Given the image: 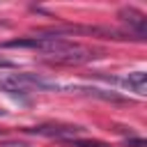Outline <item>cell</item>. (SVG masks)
I'll use <instances>...</instances> for the list:
<instances>
[{
  "label": "cell",
  "mask_w": 147,
  "mask_h": 147,
  "mask_svg": "<svg viewBox=\"0 0 147 147\" xmlns=\"http://www.w3.org/2000/svg\"><path fill=\"white\" fill-rule=\"evenodd\" d=\"M0 147H28V145L21 140H5V142H0Z\"/></svg>",
  "instance_id": "cell-9"
},
{
  "label": "cell",
  "mask_w": 147,
  "mask_h": 147,
  "mask_svg": "<svg viewBox=\"0 0 147 147\" xmlns=\"http://www.w3.org/2000/svg\"><path fill=\"white\" fill-rule=\"evenodd\" d=\"M108 80L119 83L122 87L136 92L138 96H145V94H147V74H145V71H133V74H129V76H122V78H108Z\"/></svg>",
  "instance_id": "cell-5"
},
{
  "label": "cell",
  "mask_w": 147,
  "mask_h": 147,
  "mask_svg": "<svg viewBox=\"0 0 147 147\" xmlns=\"http://www.w3.org/2000/svg\"><path fill=\"white\" fill-rule=\"evenodd\" d=\"M119 18L124 23H129V28H131L129 32L131 34H136L138 39L145 37V32H147V16L142 11H138L136 7H124V9H119Z\"/></svg>",
  "instance_id": "cell-4"
},
{
  "label": "cell",
  "mask_w": 147,
  "mask_h": 147,
  "mask_svg": "<svg viewBox=\"0 0 147 147\" xmlns=\"http://www.w3.org/2000/svg\"><path fill=\"white\" fill-rule=\"evenodd\" d=\"M62 85L53 83V80H46L37 74H9L5 78H0V90L9 92V94H21L25 90H60Z\"/></svg>",
  "instance_id": "cell-2"
},
{
  "label": "cell",
  "mask_w": 147,
  "mask_h": 147,
  "mask_svg": "<svg viewBox=\"0 0 147 147\" xmlns=\"http://www.w3.org/2000/svg\"><path fill=\"white\" fill-rule=\"evenodd\" d=\"M0 69H16V62H11V60H0Z\"/></svg>",
  "instance_id": "cell-10"
},
{
  "label": "cell",
  "mask_w": 147,
  "mask_h": 147,
  "mask_svg": "<svg viewBox=\"0 0 147 147\" xmlns=\"http://www.w3.org/2000/svg\"><path fill=\"white\" fill-rule=\"evenodd\" d=\"M94 57H99L94 51H90V48H76V51H71V53H64V55H57V57H53L51 62L53 64H85V62H90V60H94Z\"/></svg>",
  "instance_id": "cell-6"
},
{
  "label": "cell",
  "mask_w": 147,
  "mask_h": 147,
  "mask_svg": "<svg viewBox=\"0 0 147 147\" xmlns=\"http://www.w3.org/2000/svg\"><path fill=\"white\" fill-rule=\"evenodd\" d=\"M0 48H32V51H41L48 55H64L71 53L76 48H80V44L64 39V37H51V34H34V37H18V39H9V41H0Z\"/></svg>",
  "instance_id": "cell-1"
},
{
  "label": "cell",
  "mask_w": 147,
  "mask_h": 147,
  "mask_svg": "<svg viewBox=\"0 0 147 147\" xmlns=\"http://www.w3.org/2000/svg\"><path fill=\"white\" fill-rule=\"evenodd\" d=\"M25 131H28V133H34V136L69 140V138H76L78 133H83V126H74V124H39V126L25 129Z\"/></svg>",
  "instance_id": "cell-3"
},
{
  "label": "cell",
  "mask_w": 147,
  "mask_h": 147,
  "mask_svg": "<svg viewBox=\"0 0 147 147\" xmlns=\"http://www.w3.org/2000/svg\"><path fill=\"white\" fill-rule=\"evenodd\" d=\"M124 145H126V147H145L147 142H145V138H126Z\"/></svg>",
  "instance_id": "cell-8"
},
{
  "label": "cell",
  "mask_w": 147,
  "mask_h": 147,
  "mask_svg": "<svg viewBox=\"0 0 147 147\" xmlns=\"http://www.w3.org/2000/svg\"><path fill=\"white\" fill-rule=\"evenodd\" d=\"M71 147H110L108 142H101V140H80V138H69V140H62Z\"/></svg>",
  "instance_id": "cell-7"
}]
</instances>
